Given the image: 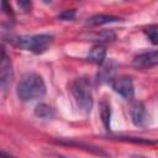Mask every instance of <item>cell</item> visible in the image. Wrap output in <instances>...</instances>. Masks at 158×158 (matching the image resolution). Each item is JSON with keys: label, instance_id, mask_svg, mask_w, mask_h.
Returning <instances> with one entry per match:
<instances>
[{"label": "cell", "instance_id": "1", "mask_svg": "<svg viewBox=\"0 0 158 158\" xmlns=\"http://www.w3.org/2000/svg\"><path fill=\"white\" fill-rule=\"evenodd\" d=\"M16 94L22 101H31L42 98L46 94L43 78L37 73H26L17 84Z\"/></svg>", "mask_w": 158, "mask_h": 158}, {"label": "cell", "instance_id": "2", "mask_svg": "<svg viewBox=\"0 0 158 158\" xmlns=\"http://www.w3.org/2000/svg\"><path fill=\"white\" fill-rule=\"evenodd\" d=\"M70 91L78 109L84 114H89L93 107V91L89 79L85 77L77 78L70 84Z\"/></svg>", "mask_w": 158, "mask_h": 158}, {"label": "cell", "instance_id": "3", "mask_svg": "<svg viewBox=\"0 0 158 158\" xmlns=\"http://www.w3.org/2000/svg\"><path fill=\"white\" fill-rule=\"evenodd\" d=\"M53 42V36L48 33H41L35 36H20L14 40V43L26 51H31L36 54L43 53L48 49Z\"/></svg>", "mask_w": 158, "mask_h": 158}, {"label": "cell", "instance_id": "4", "mask_svg": "<svg viewBox=\"0 0 158 158\" xmlns=\"http://www.w3.org/2000/svg\"><path fill=\"white\" fill-rule=\"evenodd\" d=\"M111 86L115 93H117L118 95H121L126 99H131L133 96V93H135L133 83H132V79L127 75H120V77L112 78Z\"/></svg>", "mask_w": 158, "mask_h": 158}, {"label": "cell", "instance_id": "5", "mask_svg": "<svg viewBox=\"0 0 158 158\" xmlns=\"http://www.w3.org/2000/svg\"><path fill=\"white\" fill-rule=\"evenodd\" d=\"M132 64L136 68H141V69H146V68H151L153 65H157L158 64V49L141 53V54L136 56Z\"/></svg>", "mask_w": 158, "mask_h": 158}, {"label": "cell", "instance_id": "6", "mask_svg": "<svg viewBox=\"0 0 158 158\" xmlns=\"http://www.w3.org/2000/svg\"><path fill=\"white\" fill-rule=\"evenodd\" d=\"M11 79H12L11 60L9 59L5 51L2 49V52H1V63H0V84H1L2 89H5L7 86V84L11 81Z\"/></svg>", "mask_w": 158, "mask_h": 158}, {"label": "cell", "instance_id": "7", "mask_svg": "<svg viewBox=\"0 0 158 158\" xmlns=\"http://www.w3.org/2000/svg\"><path fill=\"white\" fill-rule=\"evenodd\" d=\"M130 114H131V120L136 126H144L146 125L147 112H146L144 105L141 101H133L131 104Z\"/></svg>", "mask_w": 158, "mask_h": 158}, {"label": "cell", "instance_id": "8", "mask_svg": "<svg viewBox=\"0 0 158 158\" xmlns=\"http://www.w3.org/2000/svg\"><path fill=\"white\" fill-rule=\"evenodd\" d=\"M105 57H106V49L104 46L101 44H96L94 46L89 54H88V59L95 64H102L104 60H105Z\"/></svg>", "mask_w": 158, "mask_h": 158}, {"label": "cell", "instance_id": "9", "mask_svg": "<svg viewBox=\"0 0 158 158\" xmlns=\"http://www.w3.org/2000/svg\"><path fill=\"white\" fill-rule=\"evenodd\" d=\"M100 107V117H101V122L105 127V130H110V121H111V107H110V102L106 99H102L99 104Z\"/></svg>", "mask_w": 158, "mask_h": 158}, {"label": "cell", "instance_id": "10", "mask_svg": "<svg viewBox=\"0 0 158 158\" xmlns=\"http://www.w3.org/2000/svg\"><path fill=\"white\" fill-rule=\"evenodd\" d=\"M118 20H120V17L114 16V15H102V14H99V15H94L90 19H88V23L89 25L98 26V25H105V23H109V22H115V21H118Z\"/></svg>", "mask_w": 158, "mask_h": 158}, {"label": "cell", "instance_id": "11", "mask_svg": "<svg viewBox=\"0 0 158 158\" xmlns=\"http://www.w3.org/2000/svg\"><path fill=\"white\" fill-rule=\"evenodd\" d=\"M35 115L41 118H51L54 116V110L47 104H38L35 107Z\"/></svg>", "mask_w": 158, "mask_h": 158}, {"label": "cell", "instance_id": "12", "mask_svg": "<svg viewBox=\"0 0 158 158\" xmlns=\"http://www.w3.org/2000/svg\"><path fill=\"white\" fill-rule=\"evenodd\" d=\"M60 143H64V144H68V146H74V147H79V148H84L86 151H91L96 154H101V156H106V153L101 149H99L98 147H94L91 144H88V143H83V142H75V141H59Z\"/></svg>", "mask_w": 158, "mask_h": 158}, {"label": "cell", "instance_id": "13", "mask_svg": "<svg viewBox=\"0 0 158 158\" xmlns=\"http://www.w3.org/2000/svg\"><path fill=\"white\" fill-rule=\"evenodd\" d=\"M144 33L148 36L153 44H158V27L157 26H148L144 28Z\"/></svg>", "mask_w": 158, "mask_h": 158}, {"label": "cell", "instance_id": "14", "mask_svg": "<svg viewBox=\"0 0 158 158\" xmlns=\"http://www.w3.org/2000/svg\"><path fill=\"white\" fill-rule=\"evenodd\" d=\"M74 15H75L74 10H64L62 14H59L58 19H60V20H73Z\"/></svg>", "mask_w": 158, "mask_h": 158}, {"label": "cell", "instance_id": "15", "mask_svg": "<svg viewBox=\"0 0 158 158\" xmlns=\"http://www.w3.org/2000/svg\"><path fill=\"white\" fill-rule=\"evenodd\" d=\"M130 158H147V157H144V156H139V154H133V156H131Z\"/></svg>", "mask_w": 158, "mask_h": 158}, {"label": "cell", "instance_id": "16", "mask_svg": "<svg viewBox=\"0 0 158 158\" xmlns=\"http://www.w3.org/2000/svg\"><path fill=\"white\" fill-rule=\"evenodd\" d=\"M1 158H12V157H10L9 154H6L5 152H1Z\"/></svg>", "mask_w": 158, "mask_h": 158}]
</instances>
